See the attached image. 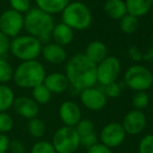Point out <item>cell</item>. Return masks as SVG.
<instances>
[{"label": "cell", "mask_w": 153, "mask_h": 153, "mask_svg": "<svg viewBox=\"0 0 153 153\" xmlns=\"http://www.w3.org/2000/svg\"><path fill=\"white\" fill-rule=\"evenodd\" d=\"M123 125L126 133L129 135H137L142 133L147 126V117L143 110L129 111L123 119Z\"/></svg>", "instance_id": "obj_12"}, {"label": "cell", "mask_w": 153, "mask_h": 153, "mask_svg": "<svg viewBox=\"0 0 153 153\" xmlns=\"http://www.w3.org/2000/svg\"><path fill=\"white\" fill-rule=\"evenodd\" d=\"M14 76V68L7 60L0 58V84H7Z\"/></svg>", "instance_id": "obj_27"}, {"label": "cell", "mask_w": 153, "mask_h": 153, "mask_svg": "<svg viewBox=\"0 0 153 153\" xmlns=\"http://www.w3.org/2000/svg\"><path fill=\"white\" fill-rule=\"evenodd\" d=\"M121 62L114 56H107L103 61L97 64V82L106 86L117 82L121 74Z\"/></svg>", "instance_id": "obj_8"}, {"label": "cell", "mask_w": 153, "mask_h": 153, "mask_svg": "<svg viewBox=\"0 0 153 153\" xmlns=\"http://www.w3.org/2000/svg\"><path fill=\"white\" fill-rule=\"evenodd\" d=\"M61 15L62 22L74 30H85L92 23V13L89 7L81 1H70Z\"/></svg>", "instance_id": "obj_4"}, {"label": "cell", "mask_w": 153, "mask_h": 153, "mask_svg": "<svg viewBox=\"0 0 153 153\" xmlns=\"http://www.w3.org/2000/svg\"><path fill=\"white\" fill-rule=\"evenodd\" d=\"M11 140L4 133H0V153H7L9 151Z\"/></svg>", "instance_id": "obj_37"}, {"label": "cell", "mask_w": 153, "mask_h": 153, "mask_svg": "<svg viewBox=\"0 0 153 153\" xmlns=\"http://www.w3.org/2000/svg\"><path fill=\"white\" fill-rule=\"evenodd\" d=\"M74 37V30L64 22H60V23L56 24L53 33H51V41L64 47L72 42Z\"/></svg>", "instance_id": "obj_18"}, {"label": "cell", "mask_w": 153, "mask_h": 153, "mask_svg": "<svg viewBox=\"0 0 153 153\" xmlns=\"http://www.w3.org/2000/svg\"><path fill=\"white\" fill-rule=\"evenodd\" d=\"M15 112L19 117L26 120H32L39 114V104L33 98L28 97H18L13 104Z\"/></svg>", "instance_id": "obj_15"}, {"label": "cell", "mask_w": 153, "mask_h": 153, "mask_svg": "<svg viewBox=\"0 0 153 153\" xmlns=\"http://www.w3.org/2000/svg\"><path fill=\"white\" fill-rule=\"evenodd\" d=\"M11 48V38L0 32V58H4L10 53Z\"/></svg>", "instance_id": "obj_34"}, {"label": "cell", "mask_w": 153, "mask_h": 153, "mask_svg": "<svg viewBox=\"0 0 153 153\" xmlns=\"http://www.w3.org/2000/svg\"><path fill=\"white\" fill-rule=\"evenodd\" d=\"M14 127V119L7 111L0 112V133L7 134Z\"/></svg>", "instance_id": "obj_30"}, {"label": "cell", "mask_w": 153, "mask_h": 153, "mask_svg": "<svg viewBox=\"0 0 153 153\" xmlns=\"http://www.w3.org/2000/svg\"><path fill=\"white\" fill-rule=\"evenodd\" d=\"M30 153H57L51 142L48 140H38L33 145Z\"/></svg>", "instance_id": "obj_29"}, {"label": "cell", "mask_w": 153, "mask_h": 153, "mask_svg": "<svg viewBox=\"0 0 153 153\" xmlns=\"http://www.w3.org/2000/svg\"><path fill=\"white\" fill-rule=\"evenodd\" d=\"M37 7L49 15H58L64 11L70 0H35Z\"/></svg>", "instance_id": "obj_22"}, {"label": "cell", "mask_w": 153, "mask_h": 153, "mask_svg": "<svg viewBox=\"0 0 153 153\" xmlns=\"http://www.w3.org/2000/svg\"><path fill=\"white\" fill-rule=\"evenodd\" d=\"M125 129L123 125L117 122H110L102 128L99 134V142L110 149L121 146L126 138Z\"/></svg>", "instance_id": "obj_10"}, {"label": "cell", "mask_w": 153, "mask_h": 153, "mask_svg": "<svg viewBox=\"0 0 153 153\" xmlns=\"http://www.w3.org/2000/svg\"><path fill=\"white\" fill-rule=\"evenodd\" d=\"M46 71L43 64L38 60L22 61L14 69L13 80L15 84L23 89H33L44 82Z\"/></svg>", "instance_id": "obj_3"}, {"label": "cell", "mask_w": 153, "mask_h": 153, "mask_svg": "<svg viewBox=\"0 0 153 153\" xmlns=\"http://www.w3.org/2000/svg\"><path fill=\"white\" fill-rule=\"evenodd\" d=\"M84 55L94 64H99L108 56V49L102 41L94 40L88 43Z\"/></svg>", "instance_id": "obj_19"}, {"label": "cell", "mask_w": 153, "mask_h": 153, "mask_svg": "<svg viewBox=\"0 0 153 153\" xmlns=\"http://www.w3.org/2000/svg\"><path fill=\"white\" fill-rule=\"evenodd\" d=\"M74 128L79 134L80 144L84 148L88 149L89 147L99 143V134L97 133L96 127L92 121L88 119H82Z\"/></svg>", "instance_id": "obj_14"}, {"label": "cell", "mask_w": 153, "mask_h": 153, "mask_svg": "<svg viewBox=\"0 0 153 153\" xmlns=\"http://www.w3.org/2000/svg\"><path fill=\"white\" fill-rule=\"evenodd\" d=\"M24 28V15L10 9L0 14V32L10 38L19 36Z\"/></svg>", "instance_id": "obj_9"}, {"label": "cell", "mask_w": 153, "mask_h": 153, "mask_svg": "<svg viewBox=\"0 0 153 153\" xmlns=\"http://www.w3.org/2000/svg\"><path fill=\"white\" fill-rule=\"evenodd\" d=\"M103 10L105 14L113 20H121L127 14L125 0H106Z\"/></svg>", "instance_id": "obj_20"}, {"label": "cell", "mask_w": 153, "mask_h": 153, "mask_svg": "<svg viewBox=\"0 0 153 153\" xmlns=\"http://www.w3.org/2000/svg\"><path fill=\"white\" fill-rule=\"evenodd\" d=\"M42 42L30 35H19L11 40L10 53L20 61L37 60L41 56Z\"/></svg>", "instance_id": "obj_5"}, {"label": "cell", "mask_w": 153, "mask_h": 153, "mask_svg": "<svg viewBox=\"0 0 153 153\" xmlns=\"http://www.w3.org/2000/svg\"><path fill=\"white\" fill-rule=\"evenodd\" d=\"M33 99L38 103L39 105H46L51 102V94L49 89L44 85V84H40V85L36 86L33 88Z\"/></svg>", "instance_id": "obj_25"}, {"label": "cell", "mask_w": 153, "mask_h": 153, "mask_svg": "<svg viewBox=\"0 0 153 153\" xmlns=\"http://www.w3.org/2000/svg\"><path fill=\"white\" fill-rule=\"evenodd\" d=\"M150 104V98H149L147 91H136L132 97V106L136 110H144Z\"/></svg>", "instance_id": "obj_28"}, {"label": "cell", "mask_w": 153, "mask_h": 153, "mask_svg": "<svg viewBox=\"0 0 153 153\" xmlns=\"http://www.w3.org/2000/svg\"><path fill=\"white\" fill-rule=\"evenodd\" d=\"M51 144L57 153H76L81 146L76 128L68 126H63L55 132Z\"/></svg>", "instance_id": "obj_7"}, {"label": "cell", "mask_w": 153, "mask_h": 153, "mask_svg": "<svg viewBox=\"0 0 153 153\" xmlns=\"http://www.w3.org/2000/svg\"><path fill=\"white\" fill-rule=\"evenodd\" d=\"M9 151L11 153H25V147L19 140H12L10 142Z\"/></svg>", "instance_id": "obj_35"}, {"label": "cell", "mask_w": 153, "mask_h": 153, "mask_svg": "<svg viewBox=\"0 0 153 153\" xmlns=\"http://www.w3.org/2000/svg\"><path fill=\"white\" fill-rule=\"evenodd\" d=\"M41 56L47 63L53 64V65H60L67 60V51H66L65 47L61 46L53 41L45 43L43 45Z\"/></svg>", "instance_id": "obj_16"}, {"label": "cell", "mask_w": 153, "mask_h": 153, "mask_svg": "<svg viewBox=\"0 0 153 153\" xmlns=\"http://www.w3.org/2000/svg\"><path fill=\"white\" fill-rule=\"evenodd\" d=\"M124 83L133 91H147L153 85V74L140 64H133L124 74Z\"/></svg>", "instance_id": "obj_6"}, {"label": "cell", "mask_w": 153, "mask_h": 153, "mask_svg": "<svg viewBox=\"0 0 153 153\" xmlns=\"http://www.w3.org/2000/svg\"><path fill=\"white\" fill-rule=\"evenodd\" d=\"M138 153H153V134H147L140 140Z\"/></svg>", "instance_id": "obj_32"}, {"label": "cell", "mask_w": 153, "mask_h": 153, "mask_svg": "<svg viewBox=\"0 0 153 153\" xmlns=\"http://www.w3.org/2000/svg\"><path fill=\"white\" fill-rule=\"evenodd\" d=\"M15 99V94L9 85L0 84V112L12 108Z\"/></svg>", "instance_id": "obj_23"}, {"label": "cell", "mask_w": 153, "mask_h": 153, "mask_svg": "<svg viewBox=\"0 0 153 153\" xmlns=\"http://www.w3.org/2000/svg\"><path fill=\"white\" fill-rule=\"evenodd\" d=\"M10 7L12 10L21 14H26L32 9L30 0H10Z\"/></svg>", "instance_id": "obj_31"}, {"label": "cell", "mask_w": 153, "mask_h": 153, "mask_svg": "<svg viewBox=\"0 0 153 153\" xmlns=\"http://www.w3.org/2000/svg\"><path fill=\"white\" fill-rule=\"evenodd\" d=\"M80 101L85 108L91 111H100L106 106L107 97L102 88L91 86L79 92Z\"/></svg>", "instance_id": "obj_11"}, {"label": "cell", "mask_w": 153, "mask_h": 153, "mask_svg": "<svg viewBox=\"0 0 153 153\" xmlns=\"http://www.w3.org/2000/svg\"><path fill=\"white\" fill-rule=\"evenodd\" d=\"M27 131L33 137L41 138L45 134L46 125H45V123L41 119L34 117V119H32V120H28Z\"/></svg>", "instance_id": "obj_26"}, {"label": "cell", "mask_w": 153, "mask_h": 153, "mask_svg": "<svg viewBox=\"0 0 153 153\" xmlns=\"http://www.w3.org/2000/svg\"><path fill=\"white\" fill-rule=\"evenodd\" d=\"M43 84L53 94H63L70 87L69 81H68L66 74L58 71L46 74Z\"/></svg>", "instance_id": "obj_17"}, {"label": "cell", "mask_w": 153, "mask_h": 153, "mask_svg": "<svg viewBox=\"0 0 153 153\" xmlns=\"http://www.w3.org/2000/svg\"><path fill=\"white\" fill-rule=\"evenodd\" d=\"M56 25L51 15L45 13L39 7H32L24 14V28L26 34L39 39L43 43L51 41V33Z\"/></svg>", "instance_id": "obj_2"}, {"label": "cell", "mask_w": 153, "mask_h": 153, "mask_svg": "<svg viewBox=\"0 0 153 153\" xmlns=\"http://www.w3.org/2000/svg\"><path fill=\"white\" fill-rule=\"evenodd\" d=\"M103 91L106 94L107 98H119L121 96L122 92V87L117 82H113V83H110L106 86H103Z\"/></svg>", "instance_id": "obj_33"}, {"label": "cell", "mask_w": 153, "mask_h": 153, "mask_svg": "<svg viewBox=\"0 0 153 153\" xmlns=\"http://www.w3.org/2000/svg\"><path fill=\"white\" fill-rule=\"evenodd\" d=\"M143 59H147L148 61H153V46L149 48L145 55H143Z\"/></svg>", "instance_id": "obj_39"}, {"label": "cell", "mask_w": 153, "mask_h": 153, "mask_svg": "<svg viewBox=\"0 0 153 153\" xmlns=\"http://www.w3.org/2000/svg\"><path fill=\"white\" fill-rule=\"evenodd\" d=\"M127 13L137 18L144 17L150 13L152 7V0H125Z\"/></svg>", "instance_id": "obj_21"}, {"label": "cell", "mask_w": 153, "mask_h": 153, "mask_svg": "<svg viewBox=\"0 0 153 153\" xmlns=\"http://www.w3.org/2000/svg\"><path fill=\"white\" fill-rule=\"evenodd\" d=\"M64 74L69 81L70 87L78 92L87 87L96 86L98 83L97 64L90 61L84 53H76L67 60Z\"/></svg>", "instance_id": "obj_1"}, {"label": "cell", "mask_w": 153, "mask_h": 153, "mask_svg": "<svg viewBox=\"0 0 153 153\" xmlns=\"http://www.w3.org/2000/svg\"><path fill=\"white\" fill-rule=\"evenodd\" d=\"M128 53H129V57L131 58L133 61L138 62V61H140V60H143V55H144V53H143L137 47H135V46L130 47L129 51H128Z\"/></svg>", "instance_id": "obj_38"}, {"label": "cell", "mask_w": 153, "mask_h": 153, "mask_svg": "<svg viewBox=\"0 0 153 153\" xmlns=\"http://www.w3.org/2000/svg\"><path fill=\"white\" fill-rule=\"evenodd\" d=\"M138 26H140L138 18L128 13L120 20V27H121L122 32L125 33V34H133L137 30Z\"/></svg>", "instance_id": "obj_24"}, {"label": "cell", "mask_w": 153, "mask_h": 153, "mask_svg": "<svg viewBox=\"0 0 153 153\" xmlns=\"http://www.w3.org/2000/svg\"><path fill=\"white\" fill-rule=\"evenodd\" d=\"M59 117L64 126L76 127L82 120V112L79 104L74 101H64L59 107Z\"/></svg>", "instance_id": "obj_13"}, {"label": "cell", "mask_w": 153, "mask_h": 153, "mask_svg": "<svg viewBox=\"0 0 153 153\" xmlns=\"http://www.w3.org/2000/svg\"><path fill=\"white\" fill-rule=\"evenodd\" d=\"M87 153H112V151L105 145L101 144V143H97L96 145L87 149Z\"/></svg>", "instance_id": "obj_36"}, {"label": "cell", "mask_w": 153, "mask_h": 153, "mask_svg": "<svg viewBox=\"0 0 153 153\" xmlns=\"http://www.w3.org/2000/svg\"><path fill=\"white\" fill-rule=\"evenodd\" d=\"M152 7H153V0H152Z\"/></svg>", "instance_id": "obj_40"}]
</instances>
